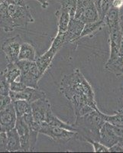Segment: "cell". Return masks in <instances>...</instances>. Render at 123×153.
<instances>
[{
  "label": "cell",
  "instance_id": "obj_14",
  "mask_svg": "<svg viewBox=\"0 0 123 153\" xmlns=\"http://www.w3.org/2000/svg\"><path fill=\"white\" fill-rule=\"evenodd\" d=\"M122 38V28H119V29L109 32V47H110V54H109V57L107 61H113L119 55H120Z\"/></svg>",
  "mask_w": 123,
  "mask_h": 153
},
{
  "label": "cell",
  "instance_id": "obj_23",
  "mask_svg": "<svg viewBox=\"0 0 123 153\" xmlns=\"http://www.w3.org/2000/svg\"><path fill=\"white\" fill-rule=\"evenodd\" d=\"M2 72L5 75V78L9 82V84L16 81V79L19 78L21 74V71L18 65H16V63L13 62L8 63L6 68Z\"/></svg>",
  "mask_w": 123,
  "mask_h": 153
},
{
  "label": "cell",
  "instance_id": "obj_32",
  "mask_svg": "<svg viewBox=\"0 0 123 153\" xmlns=\"http://www.w3.org/2000/svg\"><path fill=\"white\" fill-rule=\"evenodd\" d=\"M11 103H12V100L9 96L0 95V111Z\"/></svg>",
  "mask_w": 123,
  "mask_h": 153
},
{
  "label": "cell",
  "instance_id": "obj_15",
  "mask_svg": "<svg viewBox=\"0 0 123 153\" xmlns=\"http://www.w3.org/2000/svg\"><path fill=\"white\" fill-rule=\"evenodd\" d=\"M9 5L6 2H2L0 5V28L5 32H11L15 29L14 22L9 12Z\"/></svg>",
  "mask_w": 123,
  "mask_h": 153
},
{
  "label": "cell",
  "instance_id": "obj_6",
  "mask_svg": "<svg viewBox=\"0 0 123 153\" xmlns=\"http://www.w3.org/2000/svg\"><path fill=\"white\" fill-rule=\"evenodd\" d=\"M40 133L48 136L56 142L66 143L72 139H76V132H73L57 126H54L46 122H43L41 126Z\"/></svg>",
  "mask_w": 123,
  "mask_h": 153
},
{
  "label": "cell",
  "instance_id": "obj_34",
  "mask_svg": "<svg viewBox=\"0 0 123 153\" xmlns=\"http://www.w3.org/2000/svg\"><path fill=\"white\" fill-rule=\"evenodd\" d=\"M112 6L120 11L123 8V0H113Z\"/></svg>",
  "mask_w": 123,
  "mask_h": 153
},
{
  "label": "cell",
  "instance_id": "obj_35",
  "mask_svg": "<svg viewBox=\"0 0 123 153\" xmlns=\"http://www.w3.org/2000/svg\"><path fill=\"white\" fill-rule=\"evenodd\" d=\"M109 152H123V147L117 143L109 148Z\"/></svg>",
  "mask_w": 123,
  "mask_h": 153
},
{
  "label": "cell",
  "instance_id": "obj_24",
  "mask_svg": "<svg viewBox=\"0 0 123 153\" xmlns=\"http://www.w3.org/2000/svg\"><path fill=\"white\" fill-rule=\"evenodd\" d=\"M14 107L16 109V114L17 117H23L26 113H31V103L28 102L24 100H18L12 102Z\"/></svg>",
  "mask_w": 123,
  "mask_h": 153
},
{
  "label": "cell",
  "instance_id": "obj_26",
  "mask_svg": "<svg viewBox=\"0 0 123 153\" xmlns=\"http://www.w3.org/2000/svg\"><path fill=\"white\" fill-rule=\"evenodd\" d=\"M103 117L106 123H109L116 126H123V113L120 110L113 115H107L103 113Z\"/></svg>",
  "mask_w": 123,
  "mask_h": 153
},
{
  "label": "cell",
  "instance_id": "obj_5",
  "mask_svg": "<svg viewBox=\"0 0 123 153\" xmlns=\"http://www.w3.org/2000/svg\"><path fill=\"white\" fill-rule=\"evenodd\" d=\"M9 12L13 20L15 28L26 27L29 23L35 22L28 5H9Z\"/></svg>",
  "mask_w": 123,
  "mask_h": 153
},
{
  "label": "cell",
  "instance_id": "obj_40",
  "mask_svg": "<svg viewBox=\"0 0 123 153\" xmlns=\"http://www.w3.org/2000/svg\"><path fill=\"white\" fill-rule=\"evenodd\" d=\"M2 0H0V5H1V4H2Z\"/></svg>",
  "mask_w": 123,
  "mask_h": 153
},
{
  "label": "cell",
  "instance_id": "obj_22",
  "mask_svg": "<svg viewBox=\"0 0 123 153\" xmlns=\"http://www.w3.org/2000/svg\"><path fill=\"white\" fill-rule=\"evenodd\" d=\"M104 27H106L105 26L104 21L101 20V19H99L98 21L86 23L85 25H84V28H83V32L81 34V36H80V38L87 36H93L96 32L102 29V28H104Z\"/></svg>",
  "mask_w": 123,
  "mask_h": 153
},
{
  "label": "cell",
  "instance_id": "obj_29",
  "mask_svg": "<svg viewBox=\"0 0 123 153\" xmlns=\"http://www.w3.org/2000/svg\"><path fill=\"white\" fill-rule=\"evenodd\" d=\"M87 142L92 145L95 152H109V149L101 143H99V141L89 139Z\"/></svg>",
  "mask_w": 123,
  "mask_h": 153
},
{
  "label": "cell",
  "instance_id": "obj_3",
  "mask_svg": "<svg viewBox=\"0 0 123 153\" xmlns=\"http://www.w3.org/2000/svg\"><path fill=\"white\" fill-rule=\"evenodd\" d=\"M16 63L21 71L19 81L23 83L26 87H38V81L41 77L36 62L27 60H19Z\"/></svg>",
  "mask_w": 123,
  "mask_h": 153
},
{
  "label": "cell",
  "instance_id": "obj_1",
  "mask_svg": "<svg viewBox=\"0 0 123 153\" xmlns=\"http://www.w3.org/2000/svg\"><path fill=\"white\" fill-rule=\"evenodd\" d=\"M59 90L72 106L76 117L99 110L92 86L80 70L75 69L73 73L64 75L60 83Z\"/></svg>",
  "mask_w": 123,
  "mask_h": 153
},
{
  "label": "cell",
  "instance_id": "obj_25",
  "mask_svg": "<svg viewBox=\"0 0 123 153\" xmlns=\"http://www.w3.org/2000/svg\"><path fill=\"white\" fill-rule=\"evenodd\" d=\"M93 1L99 14V19L103 20L108 11L112 7L113 0H93Z\"/></svg>",
  "mask_w": 123,
  "mask_h": 153
},
{
  "label": "cell",
  "instance_id": "obj_28",
  "mask_svg": "<svg viewBox=\"0 0 123 153\" xmlns=\"http://www.w3.org/2000/svg\"><path fill=\"white\" fill-rule=\"evenodd\" d=\"M10 84L2 72L0 73V95L9 96Z\"/></svg>",
  "mask_w": 123,
  "mask_h": 153
},
{
  "label": "cell",
  "instance_id": "obj_13",
  "mask_svg": "<svg viewBox=\"0 0 123 153\" xmlns=\"http://www.w3.org/2000/svg\"><path fill=\"white\" fill-rule=\"evenodd\" d=\"M119 137L115 133L111 124L106 122L99 132V143L109 149L114 145L117 144L119 143Z\"/></svg>",
  "mask_w": 123,
  "mask_h": 153
},
{
  "label": "cell",
  "instance_id": "obj_30",
  "mask_svg": "<svg viewBox=\"0 0 123 153\" xmlns=\"http://www.w3.org/2000/svg\"><path fill=\"white\" fill-rule=\"evenodd\" d=\"M7 132H0V152H8L7 150Z\"/></svg>",
  "mask_w": 123,
  "mask_h": 153
},
{
  "label": "cell",
  "instance_id": "obj_43",
  "mask_svg": "<svg viewBox=\"0 0 123 153\" xmlns=\"http://www.w3.org/2000/svg\"><path fill=\"white\" fill-rule=\"evenodd\" d=\"M2 2H3V0H2Z\"/></svg>",
  "mask_w": 123,
  "mask_h": 153
},
{
  "label": "cell",
  "instance_id": "obj_38",
  "mask_svg": "<svg viewBox=\"0 0 123 153\" xmlns=\"http://www.w3.org/2000/svg\"><path fill=\"white\" fill-rule=\"evenodd\" d=\"M122 38L121 47H120V54H123V29L122 28Z\"/></svg>",
  "mask_w": 123,
  "mask_h": 153
},
{
  "label": "cell",
  "instance_id": "obj_42",
  "mask_svg": "<svg viewBox=\"0 0 123 153\" xmlns=\"http://www.w3.org/2000/svg\"><path fill=\"white\" fill-rule=\"evenodd\" d=\"M122 10H123V8H122V9H121V10H120V11H122Z\"/></svg>",
  "mask_w": 123,
  "mask_h": 153
},
{
  "label": "cell",
  "instance_id": "obj_7",
  "mask_svg": "<svg viewBox=\"0 0 123 153\" xmlns=\"http://www.w3.org/2000/svg\"><path fill=\"white\" fill-rule=\"evenodd\" d=\"M21 45V40L19 36L9 38L4 41L1 45V49L5 54L8 62L16 63L19 60Z\"/></svg>",
  "mask_w": 123,
  "mask_h": 153
},
{
  "label": "cell",
  "instance_id": "obj_36",
  "mask_svg": "<svg viewBox=\"0 0 123 153\" xmlns=\"http://www.w3.org/2000/svg\"><path fill=\"white\" fill-rule=\"evenodd\" d=\"M35 1L39 2V4L41 5L42 9H47V7H48V5H49L48 0H35Z\"/></svg>",
  "mask_w": 123,
  "mask_h": 153
},
{
  "label": "cell",
  "instance_id": "obj_39",
  "mask_svg": "<svg viewBox=\"0 0 123 153\" xmlns=\"http://www.w3.org/2000/svg\"><path fill=\"white\" fill-rule=\"evenodd\" d=\"M5 129H4V127L2 126V124L0 123V132H5Z\"/></svg>",
  "mask_w": 123,
  "mask_h": 153
},
{
  "label": "cell",
  "instance_id": "obj_20",
  "mask_svg": "<svg viewBox=\"0 0 123 153\" xmlns=\"http://www.w3.org/2000/svg\"><path fill=\"white\" fill-rule=\"evenodd\" d=\"M36 58V51L34 46L28 42L21 43L20 51H19V60L35 61Z\"/></svg>",
  "mask_w": 123,
  "mask_h": 153
},
{
  "label": "cell",
  "instance_id": "obj_9",
  "mask_svg": "<svg viewBox=\"0 0 123 153\" xmlns=\"http://www.w3.org/2000/svg\"><path fill=\"white\" fill-rule=\"evenodd\" d=\"M31 113L37 122L42 123L45 122L48 112L51 110V105L47 97L39 99L31 103Z\"/></svg>",
  "mask_w": 123,
  "mask_h": 153
},
{
  "label": "cell",
  "instance_id": "obj_12",
  "mask_svg": "<svg viewBox=\"0 0 123 153\" xmlns=\"http://www.w3.org/2000/svg\"><path fill=\"white\" fill-rule=\"evenodd\" d=\"M84 25L85 23L81 20L76 19L75 18H71L67 31L64 33V38L67 43H70L79 40L83 32Z\"/></svg>",
  "mask_w": 123,
  "mask_h": 153
},
{
  "label": "cell",
  "instance_id": "obj_17",
  "mask_svg": "<svg viewBox=\"0 0 123 153\" xmlns=\"http://www.w3.org/2000/svg\"><path fill=\"white\" fill-rule=\"evenodd\" d=\"M55 16L57 20V33L64 34L67 31L69 23L70 21V16L69 12L60 7L55 12Z\"/></svg>",
  "mask_w": 123,
  "mask_h": 153
},
{
  "label": "cell",
  "instance_id": "obj_16",
  "mask_svg": "<svg viewBox=\"0 0 123 153\" xmlns=\"http://www.w3.org/2000/svg\"><path fill=\"white\" fill-rule=\"evenodd\" d=\"M119 10L112 6L106 15L105 16L103 21L105 26L110 31H115L116 29L121 28L119 22Z\"/></svg>",
  "mask_w": 123,
  "mask_h": 153
},
{
  "label": "cell",
  "instance_id": "obj_8",
  "mask_svg": "<svg viewBox=\"0 0 123 153\" xmlns=\"http://www.w3.org/2000/svg\"><path fill=\"white\" fill-rule=\"evenodd\" d=\"M9 97L12 100V102H14L18 100H24L31 103L41 98L47 97L44 91L40 90L38 87L34 88V87H27L24 91H19V92L10 91Z\"/></svg>",
  "mask_w": 123,
  "mask_h": 153
},
{
  "label": "cell",
  "instance_id": "obj_10",
  "mask_svg": "<svg viewBox=\"0 0 123 153\" xmlns=\"http://www.w3.org/2000/svg\"><path fill=\"white\" fill-rule=\"evenodd\" d=\"M59 51L60 49L58 48L51 44L47 51H45L43 54L37 57L35 62H36L38 70H39L41 77L43 76L45 72L47 71L48 68H50V65L54 60V57H55V55Z\"/></svg>",
  "mask_w": 123,
  "mask_h": 153
},
{
  "label": "cell",
  "instance_id": "obj_41",
  "mask_svg": "<svg viewBox=\"0 0 123 153\" xmlns=\"http://www.w3.org/2000/svg\"><path fill=\"white\" fill-rule=\"evenodd\" d=\"M121 111H122V113H123V109H122V110H121Z\"/></svg>",
  "mask_w": 123,
  "mask_h": 153
},
{
  "label": "cell",
  "instance_id": "obj_37",
  "mask_svg": "<svg viewBox=\"0 0 123 153\" xmlns=\"http://www.w3.org/2000/svg\"><path fill=\"white\" fill-rule=\"evenodd\" d=\"M119 22H120V26L121 28L123 29V10L119 11Z\"/></svg>",
  "mask_w": 123,
  "mask_h": 153
},
{
  "label": "cell",
  "instance_id": "obj_21",
  "mask_svg": "<svg viewBox=\"0 0 123 153\" xmlns=\"http://www.w3.org/2000/svg\"><path fill=\"white\" fill-rule=\"evenodd\" d=\"M45 122L47 123L48 124L54 126L60 127V128H63V129H67L70 131H73V132H76V129L74 125H71V124L67 123L64 122L61 120H60L57 117H56L55 115L53 113L52 110H50L48 112L46 117V120Z\"/></svg>",
  "mask_w": 123,
  "mask_h": 153
},
{
  "label": "cell",
  "instance_id": "obj_31",
  "mask_svg": "<svg viewBox=\"0 0 123 153\" xmlns=\"http://www.w3.org/2000/svg\"><path fill=\"white\" fill-rule=\"evenodd\" d=\"M26 86L24 85L21 81L12 82L10 84V91H15V92H19V91H24L26 88Z\"/></svg>",
  "mask_w": 123,
  "mask_h": 153
},
{
  "label": "cell",
  "instance_id": "obj_2",
  "mask_svg": "<svg viewBox=\"0 0 123 153\" xmlns=\"http://www.w3.org/2000/svg\"><path fill=\"white\" fill-rule=\"evenodd\" d=\"M106 123L103 113L94 110L82 117H76L75 126L76 129V139L87 142L89 139L99 141V132Z\"/></svg>",
  "mask_w": 123,
  "mask_h": 153
},
{
  "label": "cell",
  "instance_id": "obj_4",
  "mask_svg": "<svg viewBox=\"0 0 123 153\" xmlns=\"http://www.w3.org/2000/svg\"><path fill=\"white\" fill-rule=\"evenodd\" d=\"M75 19L85 23L98 21L99 14L93 0H77Z\"/></svg>",
  "mask_w": 123,
  "mask_h": 153
},
{
  "label": "cell",
  "instance_id": "obj_27",
  "mask_svg": "<svg viewBox=\"0 0 123 153\" xmlns=\"http://www.w3.org/2000/svg\"><path fill=\"white\" fill-rule=\"evenodd\" d=\"M57 2L61 5V8L69 12L71 18H74L77 0H57Z\"/></svg>",
  "mask_w": 123,
  "mask_h": 153
},
{
  "label": "cell",
  "instance_id": "obj_33",
  "mask_svg": "<svg viewBox=\"0 0 123 153\" xmlns=\"http://www.w3.org/2000/svg\"><path fill=\"white\" fill-rule=\"evenodd\" d=\"M3 2H6L9 4V5H27L25 4L24 0H3Z\"/></svg>",
  "mask_w": 123,
  "mask_h": 153
},
{
  "label": "cell",
  "instance_id": "obj_11",
  "mask_svg": "<svg viewBox=\"0 0 123 153\" xmlns=\"http://www.w3.org/2000/svg\"><path fill=\"white\" fill-rule=\"evenodd\" d=\"M16 120L17 114L13 103L12 102L0 111V123L2 124L5 131H8L15 128Z\"/></svg>",
  "mask_w": 123,
  "mask_h": 153
},
{
  "label": "cell",
  "instance_id": "obj_19",
  "mask_svg": "<svg viewBox=\"0 0 123 153\" xmlns=\"http://www.w3.org/2000/svg\"><path fill=\"white\" fill-rule=\"evenodd\" d=\"M105 69L117 76L123 75V54H120L114 60L107 61L105 65Z\"/></svg>",
  "mask_w": 123,
  "mask_h": 153
},
{
  "label": "cell",
  "instance_id": "obj_18",
  "mask_svg": "<svg viewBox=\"0 0 123 153\" xmlns=\"http://www.w3.org/2000/svg\"><path fill=\"white\" fill-rule=\"evenodd\" d=\"M7 132V150L9 152H20L21 143H20V136L16 128L6 131Z\"/></svg>",
  "mask_w": 123,
  "mask_h": 153
}]
</instances>
